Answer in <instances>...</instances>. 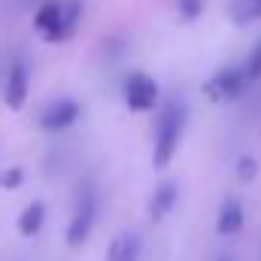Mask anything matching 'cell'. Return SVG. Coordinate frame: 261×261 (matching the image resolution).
Masks as SVG:
<instances>
[{
	"instance_id": "obj_1",
	"label": "cell",
	"mask_w": 261,
	"mask_h": 261,
	"mask_svg": "<svg viewBox=\"0 0 261 261\" xmlns=\"http://www.w3.org/2000/svg\"><path fill=\"white\" fill-rule=\"evenodd\" d=\"M186 125H189V110L182 100H170L164 107V113L158 116V125H155V149H152V164L155 170H164L176 149H179V140L186 134Z\"/></svg>"
},
{
	"instance_id": "obj_2",
	"label": "cell",
	"mask_w": 261,
	"mask_h": 261,
	"mask_svg": "<svg viewBox=\"0 0 261 261\" xmlns=\"http://www.w3.org/2000/svg\"><path fill=\"white\" fill-rule=\"evenodd\" d=\"M94 222H97V195H94L91 186H79L76 206H73V216H70V225H67V243L82 246L88 240V234L94 231Z\"/></svg>"
},
{
	"instance_id": "obj_3",
	"label": "cell",
	"mask_w": 261,
	"mask_h": 261,
	"mask_svg": "<svg viewBox=\"0 0 261 261\" xmlns=\"http://www.w3.org/2000/svg\"><path fill=\"white\" fill-rule=\"evenodd\" d=\"M252 79H249V73H246V67H222V70H216L210 79H206V85H203V94L210 97V100H237L243 91H246V85H249Z\"/></svg>"
},
{
	"instance_id": "obj_4",
	"label": "cell",
	"mask_w": 261,
	"mask_h": 261,
	"mask_svg": "<svg viewBox=\"0 0 261 261\" xmlns=\"http://www.w3.org/2000/svg\"><path fill=\"white\" fill-rule=\"evenodd\" d=\"M122 94H125V103H128L130 113H149V110L158 103V97H161L158 82H155L149 73H143V70L130 73L128 79H125Z\"/></svg>"
},
{
	"instance_id": "obj_5",
	"label": "cell",
	"mask_w": 261,
	"mask_h": 261,
	"mask_svg": "<svg viewBox=\"0 0 261 261\" xmlns=\"http://www.w3.org/2000/svg\"><path fill=\"white\" fill-rule=\"evenodd\" d=\"M34 31L46 40V43H64L67 24H64V3L61 0H43L34 12Z\"/></svg>"
},
{
	"instance_id": "obj_6",
	"label": "cell",
	"mask_w": 261,
	"mask_h": 261,
	"mask_svg": "<svg viewBox=\"0 0 261 261\" xmlns=\"http://www.w3.org/2000/svg\"><path fill=\"white\" fill-rule=\"evenodd\" d=\"M79 116H82V107H79V100H73V97H58V100H52L43 113H40V130H46V134H58V130H67L73 128L76 122H79Z\"/></svg>"
},
{
	"instance_id": "obj_7",
	"label": "cell",
	"mask_w": 261,
	"mask_h": 261,
	"mask_svg": "<svg viewBox=\"0 0 261 261\" xmlns=\"http://www.w3.org/2000/svg\"><path fill=\"white\" fill-rule=\"evenodd\" d=\"M28 91H31V70L24 64V58H12V64L6 70V88H3L6 107L18 113L28 103Z\"/></svg>"
},
{
	"instance_id": "obj_8",
	"label": "cell",
	"mask_w": 261,
	"mask_h": 261,
	"mask_svg": "<svg viewBox=\"0 0 261 261\" xmlns=\"http://www.w3.org/2000/svg\"><path fill=\"white\" fill-rule=\"evenodd\" d=\"M240 228H243V203L234 200V197H228V200L222 203L219 216H216V231H219L222 237H231V234H237Z\"/></svg>"
},
{
	"instance_id": "obj_9",
	"label": "cell",
	"mask_w": 261,
	"mask_h": 261,
	"mask_svg": "<svg viewBox=\"0 0 261 261\" xmlns=\"http://www.w3.org/2000/svg\"><path fill=\"white\" fill-rule=\"evenodd\" d=\"M176 197H179L176 182H161V186L152 192V200H149V216H152V222H161V219L176 206Z\"/></svg>"
},
{
	"instance_id": "obj_10",
	"label": "cell",
	"mask_w": 261,
	"mask_h": 261,
	"mask_svg": "<svg viewBox=\"0 0 261 261\" xmlns=\"http://www.w3.org/2000/svg\"><path fill=\"white\" fill-rule=\"evenodd\" d=\"M43 225H46V203H43V200L28 203V206L21 210L18 222H15V228H18L21 237H37V234L43 231Z\"/></svg>"
},
{
	"instance_id": "obj_11",
	"label": "cell",
	"mask_w": 261,
	"mask_h": 261,
	"mask_svg": "<svg viewBox=\"0 0 261 261\" xmlns=\"http://www.w3.org/2000/svg\"><path fill=\"white\" fill-rule=\"evenodd\" d=\"M140 249H143V243L137 234H130V231L119 234L107 249V261H140Z\"/></svg>"
},
{
	"instance_id": "obj_12",
	"label": "cell",
	"mask_w": 261,
	"mask_h": 261,
	"mask_svg": "<svg viewBox=\"0 0 261 261\" xmlns=\"http://www.w3.org/2000/svg\"><path fill=\"white\" fill-rule=\"evenodd\" d=\"M261 18V0H234L231 3V21L234 24H252Z\"/></svg>"
},
{
	"instance_id": "obj_13",
	"label": "cell",
	"mask_w": 261,
	"mask_h": 261,
	"mask_svg": "<svg viewBox=\"0 0 261 261\" xmlns=\"http://www.w3.org/2000/svg\"><path fill=\"white\" fill-rule=\"evenodd\" d=\"M79 18H82V0H67V3H64L67 37H73V34H76V28H79Z\"/></svg>"
},
{
	"instance_id": "obj_14",
	"label": "cell",
	"mask_w": 261,
	"mask_h": 261,
	"mask_svg": "<svg viewBox=\"0 0 261 261\" xmlns=\"http://www.w3.org/2000/svg\"><path fill=\"white\" fill-rule=\"evenodd\" d=\"M21 182H24V170H21V167H6V170H0V189L12 192V189H18Z\"/></svg>"
},
{
	"instance_id": "obj_15",
	"label": "cell",
	"mask_w": 261,
	"mask_h": 261,
	"mask_svg": "<svg viewBox=\"0 0 261 261\" xmlns=\"http://www.w3.org/2000/svg\"><path fill=\"white\" fill-rule=\"evenodd\" d=\"M176 9H179L182 21H195L203 12V0H176Z\"/></svg>"
},
{
	"instance_id": "obj_16",
	"label": "cell",
	"mask_w": 261,
	"mask_h": 261,
	"mask_svg": "<svg viewBox=\"0 0 261 261\" xmlns=\"http://www.w3.org/2000/svg\"><path fill=\"white\" fill-rule=\"evenodd\" d=\"M246 73H249V79H261V40L255 43V49L249 52V58H246Z\"/></svg>"
},
{
	"instance_id": "obj_17",
	"label": "cell",
	"mask_w": 261,
	"mask_h": 261,
	"mask_svg": "<svg viewBox=\"0 0 261 261\" xmlns=\"http://www.w3.org/2000/svg\"><path fill=\"white\" fill-rule=\"evenodd\" d=\"M255 173H258V167H255V158L243 155V158L237 161V176H240L243 182H249V179H255Z\"/></svg>"
},
{
	"instance_id": "obj_18",
	"label": "cell",
	"mask_w": 261,
	"mask_h": 261,
	"mask_svg": "<svg viewBox=\"0 0 261 261\" xmlns=\"http://www.w3.org/2000/svg\"><path fill=\"white\" fill-rule=\"evenodd\" d=\"M219 261H228V258H219Z\"/></svg>"
}]
</instances>
